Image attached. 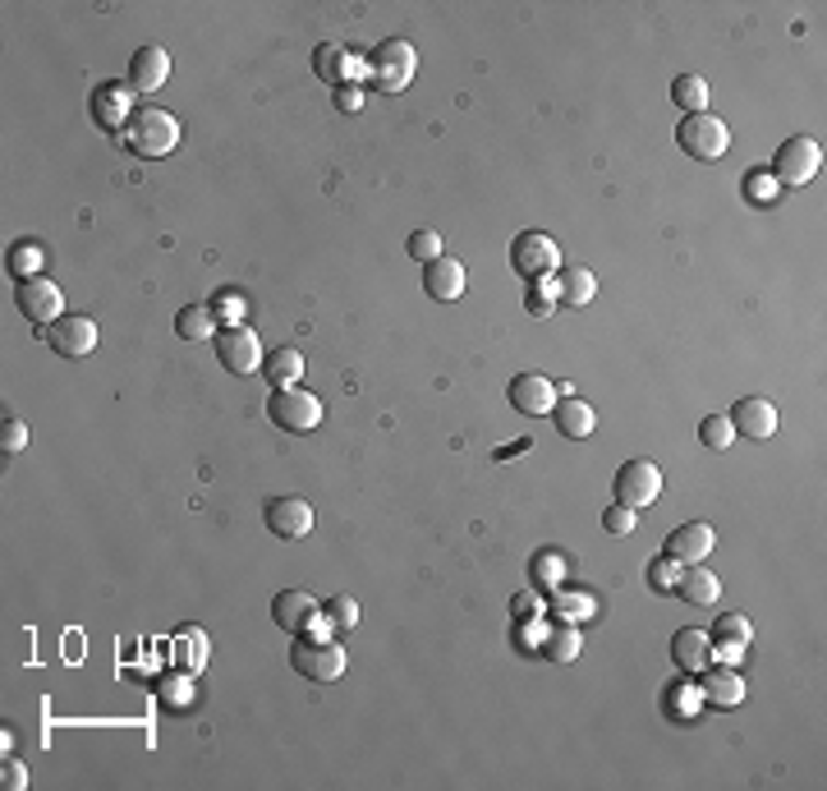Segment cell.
I'll list each match as a JSON object with an SVG mask.
<instances>
[{"mask_svg":"<svg viewBox=\"0 0 827 791\" xmlns=\"http://www.w3.org/2000/svg\"><path fill=\"white\" fill-rule=\"evenodd\" d=\"M125 143L139 152V157H166V152H175V143H180V120L162 111V106H139L125 125Z\"/></svg>","mask_w":827,"mask_h":791,"instance_id":"1","label":"cell"},{"mask_svg":"<svg viewBox=\"0 0 827 791\" xmlns=\"http://www.w3.org/2000/svg\"><path fill=\"white\" fill-rule=\"evenodd\" d=\"M414 70H418V51L410 47L405 37H387V42H377V47L368 51V74H373V83L382 87V93H405V87L414 83Z\"/></svg>","mask_w":827,"mask_h":791,"instance_id":"2","label":"cell"},{"mask_svg":"<svg viewBox=\"0 0 827 791\" xmlns=\"http://www.w3.org/2000/svg\"><path fill=\"white\" fill-rule=\"evenodd\" d=\"M267 420L281 433H312L322 424V401L304 387H276L272 401H267Z\"/></svg>","mask_w":827,"mask_h":791,"instance_id":"3","label":"cell"},{"mask_svg":"<svg viewBox=\"0 0 827 791\" xmlns=\"http://www.w3.org/2000/svg\"><path fill=\"white\" fill-rule=\"evenodd\" d=\"M676 143H681L695 162H718V157H726V147H731V129H726L718 116H712V111H695V116L681 120Z\"/></svg>","mask_w":827,"mask_h":791,"instance_id":"4","label":"cell"},{"mask_svg":"<svg viewBox=\"0 0 827 791\" xmlns=\"http://www.w3.org/2000/svg\"><path fill=\"white\" fill-rule=\"evenodd\" d=\"M818 166H823V147H818V139H787L777 147V157H772V185H787V189H800V185H810L814 175H818Z\"/></svg>","mask_w":827,"mask_h":791,"instance_id":"5","label":"cell"},{"mask_svg":"<svg viewBox=\"0 0 827 791\" xmlns=\"http://www.w3.org/2000/svg\"><path fill=\"white\" fill-rule=\"evenodd\" d=\"M612 493H616V507H630V511L653 507L662 493V470L653 460H625L612 479Z\"/></svg>","mask_w":827,"mask_h":791,"instance_id":"6","label":"cell"},{"mask_svg":"<svg viewBox=\"0 0 827 791\" xmlns=\"http://www.w3.org/2000/svg\"><path fill=\"white\" fill-rule=\"evenodd\" d=\"M290 668L318 681V686H331V681L345 676V649L336 640H299L295 653H290Z\"/></svg>","mask_w":827,"mask_h":791,"instance_id":"7","label":"cell"},{"mask_svg":"<svg viewBox=\"0 0 827 791\" xmlns=\"http://www.w3.org/2000/svg\"><path fill=\"white\" fill-rule=\"evenodd\" d=\"M14 304H19V314H24L28 322H56L64 318V295H60V285L47 281V276H24L14 285Z\"/></svg>","mask_w":827,"mask_h":791,"instance_id":"8","label":"cell"},{"mask_svg":"<svg viewBox=\"0 0 827 791\" xmlns=\"http://www.w3.org/2000/svg\"><path fill=\"white\" fill-rule=\"evenodd\" d=\"M42 341H47L60 359H83V355H93V345H97V322L93 318H56L51 327H42L37 332Z\"/></svg>","mask_w":827,"mask_h":791,"instance_id":"9","label":"cell"},{"mask_svg":"<svg viewBox=\"0 0 827 791\" xmlns=\"http://www.w3.org/2000/svg\"><path fill=\"white\" fill-rule=\"evenodd\" d=\"M216 359L226 373H258L262 368V341L253 327H221L216 332Z\"/></svg>","mask_w":827,"mask_h":791,"instance_id":"10","label":"cell"},{"mask_svg":"<svg viewBox=\"0 0 827 791\" xmlns=\"http://www.w3.org/2000/svg\"><path fill=\"white\" fill-rule=\"evenodd\" d=\"M262 520H267V530H272L281 543H299L312 530V507H308L304 497H272L262 507Z\"/></svg>","mask_w":827,"mask_h":791,"instance_id":"11","label":"cell"},{"mask_svg":"<svg viewBox=\"0 0 827 791\" xmlns=\"http://www.w3.org/2000/svg\"><path fill=\"white\" fill-rule=\"evenodd\" d=\"M556 239L552 235H539V231H529L520 235L516 245H510V268H516L520 276H547L556 268Z\"/></svg>","mask_w":827,"mask_h":791,"instance_id":"12","label":"cell"},{"mask_svg":"<svg viewBox=\"0 0 827 791\" xmlns=\"http://www.w3.org/2000/svg\"><path fill=\"white\" fill-rule=\"evenodd\" d=\"M726 420H731L735 433L754 437V442H768V437L777 433V405L768 401V396H741Z\"/></svg>","mask_w":827,"mask_h":791,"instance_id":"13","label":"cell"},{"mask_svg":"<svg viewBox=\"0 0 827 791\" xmlns=\"http://www.w3.org/2000/svg\"><path fill=\"white\" fill-rule=\"evenodd\" d=\"M708 640H712V653H718L722 663H741L745 649H749V640H754V626H749L745 612H726V617L712 622Z\"/></svg>","mask_w":827,"mask_h":791,"instance_id":"14","label":"cell"},{"mask_svg":"<svg viewBox=\"0 0 827 791\" xmlns=\"http://www.w3.org/2000/svg\"><path fill=\"white\" fill-rule=\"evenodd\" d=\"M318 599L312 593H304V589H281L276 599H272V617H276V626L281 630H290V635H304L308 630V622L318 617Z\"/></svg>","mask_w":827,"mask_h":791,"instance_id":"15","label":"cell"},{"mask_svg":"<svg viewBox=\"0 0 827 791\" xmlns=\"http://www.w3.org/2000/svg\"><path fill=\"white\" fill-rule=\"evenodd\" d=\"M423 291H428L433 299H441V304H451V299H460L464 295V268L451 258V253H441V258H433V262H423Z\"/></svg>","mask_w":827,"mask_h":791,"instance_id":"16","label":"cell"},{"mask_svg":"<svg viewBox=\"0 0 827 791\" xmlns=\"http://www.w3.org/2000/svg\"><path fill=\"white\" fill-rule=\"evenodd\" d=\"M712 547H718V534H712V524H708V520H689V524H681L672 539H666V557H676V562H704Z\"/></svg>","mask_w":827,"mask_h":791,"instance_id":"17","label":"cell"},{"mask_svg":"<svg viewBox=\"0 0 827 791\" xmlns=\"http://www.w3.org/2000/svg\"><path fill=\"white\" fill-rule=\"evenodd\" d=\"M506 396L520 414H552V405H556V387L543 378V373H520Z\"/></svg>","mask_w":827,"mask_h":791,"instance_id":"18","label":"cell"},{"mask_svg":"<svg viewBox=\"0 0 827 791\" xmlns=\"http://www.w3.org/2000/svg\"><path fill=\"white\" fill-rule=\"evenodd\" d=\"M133 111H139V106H129V87H120V83H102L93 93V116H97L102 129H110V134H125Z\"/></svg>","mask_w":827,"mask_h":791,"instance_id":"19","label":"cell"},{"mask_svg":"<svg viewBox=\"0 0 827 791\" xmlns=\"http://www.w3.org/2000/svg\"><path fill=\"white\" fill-rule=\"evenodd\" d=\"M170 74V56L162 47H139L129 60V87L133 93H156Z\"/></svg>","mask_w":827,"mask_h":791,"instance_id":"20","label":"cell"},{"mask_svg":"<svg viewBox=\"0 0 827 791\" xmlns=\"http://www.w3.org/2000/svg\"><path fill=\"white\" fill-rule=\"evenodd\" d=\"M699 695L708 699L712 709H735V705L745 699V681H741V672H735L731 663H726V668H704Z\"/></svg>","mask_w":827,"mask_h":791,"instance_id":"21","label":"cell"},{"mask_svg":"<svg viewBox=\"0 0 827 791\" xmlns=\"http://www.w3.org/2000/svg\"><path fill=\"white\" fill-rule=\"evenodd\" d=\"M547 291L562 299V304H570V309H584V304L598 295V276H593L589 268H562V272L547 281Z\"/></svg>","mask_w":827,"mask_h":791,"instance_id":"22","label":"cell"},{"mask_svg":"<svg viewBox=\"0 0 827 791\" xmlns=\"http://www.w3.org/2000/svg\"><path fill=\"white\" fill-rule=\"evenodd\" d=\"M552 420H556V428L570 437V442H584V437H593V428H598L593 405L579 401V396H566L562 405H552Z\"/></svg>","mask_w":827,"mask_h":791,"instance_id":"23","label":"cell"},{"mask_svg":"<svg viewBox=\"0 0 827 791\" xmlns=\"http://www.w3.org/2000/svg\"><path fill=\"white\" fill-rule=\"evenodd\" d=\"M672 658L685 668V672H704L708 668V658H712V640H708V630L699 626H685L672 635Z\"/></svg>","mask_w":827,"mask_h":791,"instance_id":"24","label":"cell"},{"mask_svg":"<svg viewBox=\"0 0 827 791\" xmlns=\"http://www.w3.org/2000/svg\"><path fill=\"white\" fill-rule=\"evenodd\" d=\"M676 593H681L689 607H708V603L722 599V580L712 576V570H704V566L689 562V570H681V580H676Z\"/></svg>","mask_w":827,"mask_h":791,"instance_id":"25","label":"cell"},{"mask_svg":"<svg viewBox=\"0 0 827 791\" xmlns=\"http://www.w3.org/2000/svg\"><path fill=\"white\" fill-rule=\"evenodd\" d=\"M262 368H267V382L272 387H295L304 378V350L281 345V350H272V355L262 359Z\"/></svg>","mask_w":827,"mask_h":791,"instance_id":"26","label":"cell"},{"mask_svg":"<svg viewBox=\"0 0 827 791\" xmlns=\"http://www.w3.org/2000/svg\"><path fill=\"white\" fill-rule=\"evenodd\" d=\"M175 332H180L185 341H208V337H216V314H212V304H189V309H180V318H175Z\"/></svg>","mask_w":827,"mask_h":791,"instance_id":"27","label":"cell"},{"mask_svg":"<svg viewBox=\"0 0 827 791\" xmlns=\"http://www.w3.org/2000/svg\"><path fill=\"white\" fill-rule=\"evenodd\" d=\"M345 60H350V51L341 47V42H322L318 51H312V74H318L322 83H345Z\"/></svg>","mask_w":827,"mask_h":791,"instance_id":"28","label":"cell"},{"mask_svg":"<svg viewBox=\"0 0 827 791\" xmlns=\"http://www.w3.org/2000/svg\"><path fill=\"white\" fill-rule=\"evenodd\" d=\"M708 79H699V74H681L676 83H672V102L681 106L685 116H695V111H708Z\"/></svg>","mask_w":827,"mask_h":791,"instance_id":"29","label":"cell"},{"mask_svg":"<svg viewBox=\"0 0 827 791\" xmlns=\"http://www.w3.org/2000/svg\"><path fill=\"white\" fill-rule=\"evenodd\" d=\"M175 658H180L185 672H203V663H208V635L203 630H180V640H175Z\"/></svg>","mask_w":827,"mask_h":791,"instance_id":"30","label":"cell"},{"mask_svg":"<svg viewBox=\"0 0 827 791\" xmlns=\"http://www.w3.org/2000/svg\"><path fill=\"white\" fill-rule=\"evenodd\" d=\"M543 653L552 658V663H570V658L579 653V630L575 626H552L547 640H543Z\"/></svg>","mask_w":827,"mask_h":791,"instance_id":"31","label":"cell"},{"mask_svg":"<svg viewBox=\"0 0 827 791\" xmlns=\"http://www.w3.org/2000/svg\"><path fill=\"white\" fill-rule=\"evenodd\" d=\"M552 607H556V617H566V622H589V617H598V603L589 599V593H556Z\"/></svg>","mask_w":827,"mask_h":791,"instance_id":"32","label":"cell"},{"mask_svg":"<svg viewBox=\"0 0 827 791\" xmlns=\"http://www.w3.org/2000/svg\"><path fill=\"white\" fill-rule=\"evenodd\" d=\"M322 617L336 630H354V626H359V603H354L350 593H336V599L322 603Z\"/></svg>","mask_w":827,"mask_h":791,"instance_id":"33","label":"cell"},{"mask_svg":"<svg viewBox=\"0 0 827 791\" xmlns=\"http://www.w3.org/2000/svg\"><path fill=\"white\" fill-rule=\"evenodd\" d=\"M699 442L712 447V451H726L735 442V428H731L726 414H708V420L699 424Z\"/></svg>","mask_w":827,"mask_h":791,"instance_id":"34","label":"cell"},{"mask_svg":"<svg viewBox=\"0 0 827 791\" xmlns=\"http://www.w3.org/2000/svg\"><path fill=\"white\" fill-rule=\"evenodd\" d=\"M676 580H681V562H676V557H666V553H662L653 566H648V585H653L658 593H672Z\"/></svg>","mask_w":827,"mask_h":791,"instance_id":"35","label":"cell"},{"mask_svg":"<svg viewBox=\"0 0 827 791\" xmlns=\"http://www.w3.org/2000/svg\"><path fill=\"white\" fill-rule=\"evenodd\" d=\"M405 253H410L414 262H433V258H441V235H437V231H414V235L405 239Z\"/></svg>","mask_w":827,"mask_h":791,"instance_id":"36","label":"cell"},{"mask_svg":"<svg viewBox=\"0 0 827 791\" xmlns=\"http://www.w3.org/2000/svg\"><path fill=\"white\" fill-rule=\"evenodd\" d=\"M562 576H566V562L556 557V553H539V562H533V580H539L543 589H552Z\"/></svg>","mask_w":827,"mask_h":791,"instance_id":"37","label":"cell"},{"mask_svg":"<svg viewBox=\"0 0 827 791\" xmlns=\"http://www.w3.org/2000/svg\"><path fill=\"white\" fill-rule=\"evenodd\" d=\"M635 524H639V511H630V507H612L602 516V530L607 534H635Z\"/></svg>","mask_w":827,"mask_h":791,"instance_id":"38","label":"cell"},{"mask_svg":"<svg viewBox=\"0 0 827 791\" xmlns=\"http://www.w3.org/2000/svg\"><path fill=\"white\" fill-rule=\"evenodd\" d=\"M42 262V249L37 245H19V249H10V272H19V276H28L33 268Z\"/></svg>","mask_w":827,"mask_h":791,"instance_id":"39","label":"cell"},{"mask_svg":"<svg viewBox=\"0 0 827 791\" xmlns=\"http://www.w3.org/2000/svg\"><path fill=\"white\" fill-rule=\"evenodd\" d=\"M0 447H5V456L10 451H24L28 447V424L24 420H5V442H0Z\"/></svg>","mask_w":827,"mask_h":791,"instance_id":"40","label":"cell"},{"mask_svg":"<svg viewBox=\"0 0 827 791\" xmlns=\"http://www.w3.org/2000/svg\"><path fill=\"white\" fill-rule=\"evenodd\" d=\"M0 782H5L10 791H24V787H28V768L19 764V759H10V755H5V768H0Z\"/></svg>","mask_w":827,"mask_h":791,"instance_id":"41","label":"cell"},{"mask_svg":"<svg viewBox=\"0 0 827 791\" xmlns=\"http://www.w3.org/2000/svg\"><path fill=\"white\" fill-rule=\"evenodd\" d=\"M772 189H777V185H772L768 170H749V180H745V193H749V198H758V203H764V198H772Z\"/></svg>","mask_w":827,"mask_h":791,"instance_id":"42","label":"cell"},{"mask_svg":"<svg viewBox=\"0 0 827 791\" xmlns=\"http://www.w3.org/2000/svg\"><path fill=\"white\" fill-rule=\"evenodd\" d=\"M336 106H341V111H359V106H364V87L359 83H341L336 87Z\"/></svg>","mask_w":827,"mask_h":791,"instance_id":"43","label":"cell"},{"mask_svg":"<svg viewBox=\"0 0 827 791\" xmlns=\"http://www.w3.org/2000/svg\"><path fill=\"white\" fill-rule=\"evenodd\" d=\"M510 612H516V617H520V622H529V617H533V612H539V599H533V593H524V589H520V593H516V599H510Z\"/></svg>","mask_w":827,"mask_h":791,"instance_id":"44","label":"cell"},{"mask_svg":"<svg viewBox=\"0 0 827 791\" xmlns=\"http://www.w3.org/2000/svg\"><path fill=\"white\" fill-rule=\"evenodd\" d=\"M529 309H533V314H539V318H547V314H552V304H547L543 295H529Z\"/></svg>","mask_w":827,"mask_h":791,"instance_id":"45","label":"cell"},{"mask_svg":"<svg viewBox=\"0 0 827 791\" xmlns=\"http://www.w3.org/2000/svg\"><path fill=\"white\" fill-rule=\"evenodd\" d=\"M676 695H666V705H676V713H689V699L681 695V686H672Z\"/></svg>","mask_w":827,"mask_h":791,"instance_id":"46","label":"cell"},{"mask_svg":"<svg viewBox=\"0 0 827 791\" xmlns=\"http://www.w3.org/2000/svg\"><path fill=\"white\" fill-rule=\"evenodd\" d=\"M529 447H533V442H529V437H520V442H510V447H501V451H497V456H501V460H506V456H516V451H529Z\"/></svg>","mask_w":827,"mask_h":791,"instance_id":"47","label":"cell"}]
</instances>
